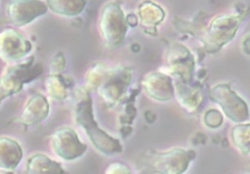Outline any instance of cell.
Returning <instances> with one entry per match:
<instances>
[{
	"mask_svg": "<svg viewBox=\"0 0 250 174\" xmlns=\"http://www.w3.org/2000/svg\"><path fill=\"white\" fill-rule=\"evenodd\" d=\"M210 96L231 121L238 124L244 123L250 117L248 104L227 84H219L213 87Z\"/></svg>",
	"mask_w": 250,
	"mask_h": 174,
	"instance_id": "cell-1",
	"label": "cell"
},
{
	"mask_svg": "<svg viewBox=\"0 0 250 174\" xmlns=\"http://www.w3.org/2000/svg\"><path fill=\"white\" fill-rule=\"evenodd\" d=\"M239 15H221L213 19L209 29L208 42L214 50H220L231 41L241 25Z\"/></svg>",
	"mask_w": 250,
	"mask_h": 174,
	"instance_id": "cell-2",
	"label": "cell"
},
{
	"mask_svg": "<svg viewBox=\"0 0 250 174\" xmlns=\"http://www.w3.org/2000/svg\"><path fill=\"white\" fill-rule=\"evenodd\" d=\"M194 156L192 151L183 149L170 150L156 157L153 162V171L158 174H184Z\"/></svg>",
	"mask_w": 250,
	"mask_h": 174,
	"instance_id": "cell-3",
	"label": "cell"
},
{
	"mask_svg": "<svg viewBox=\"0 0 250 174\" xmlns=\"http://www.w3.org/2000/svg\"><path fill=\"white\" fill-rule=\"evenodd\" d=\"M47 5L35 0L11 1L7 8V15L14 26H23L47 13Z\"/></svg>",
	"mask_w": 250,
	"mask_h": 174,
	"instance_id": "cell-4",
	"label": "cell"
},
{
	"mask_svg": "<svg viewBox=\"0 0 250 174\" xmlns=\"http://www.w3.org/2000/svg\"><path fill=\"white\" fill-rule=\"evenodd\" d=\"M32 50L30 42L14 29H7L0 33V58L5 61H17Z\"/></svg>",
	"mask_w": 250,
	"mask_h": 174,
	"instance_id": "cell-5",
	"label": "cell"
},
{
	"mask_svg": "<svg viewBox=\"0 0 250 174\" xmlns=\"http://www.w3.org/2000/svg\"><path fill=\"white\" fill-rule=\"evenodd\" d=\"M52 147L54 152L64 160H74L81 156L86 150V145L79 140L77 133L70 128L57 130L52 135Z\"/></svg>",
	"mask_w": 250,
	"mask_h": 174,
	"instance_id": "cell-6",
	"label": "cell"
},
{
	"mask_svg": "<svg viewBox=\"0 0 250 174\" xmlns=\"http://www.w3.org/2000/svg\"><path fill=\"white\" fill-rule=\"evenodd\" d=\"M90 114L79 115L78 121L85 129L95 147L106 154L120 152L122 150L120 142L98 128Z\"/></svg>",
	"mask_w": 250,
	"mask_h": 174,
	"instance_id": "cell-7",
	"label": "cell"
},
{
	"mask_svg": "<svg viewBox=\"0 0 250 174\" xmlns=\"http://www.w3.org/2000/svg\"><path fill=\"white\" fill-rule=\"evenodd\" d=\"M23 155L18 141L8 137H0V170L12 171L19 166Z\"/></svg>",
	"mask_w": 250,
	"mask_h": 174,
	"instance_id": "cell-8",
	"label": "cell"
},
{
	"mask_svg": "<svg viewBox=\"0 0 250 174\" xmlns=\"http://www.w3.org/2000/svg\"><path fill=\"white\" fill-rule=\"evenodd\" d=\"M49 105L47 99L41 95H35L26 102L20 122L26 126H32L43 121L47 117Z\"/></svg>",
	"mask_w": 250,
	"mask_h": 174,
	"instance_id": "cell-9",
	"label": "cell"
},
{
	"mask_svg": "<svg viewBox=\"0 0 250 174\" xmlns=\"http://www.w3.org/2000/svg\"><path fill=\"white\" fill-rule=\"evenodd\" d=\"M26 83H29V81L25 74L23 75L20 64L7 69L5 74L0 77V102L19 92Z\"/></svg>",
	"mask_w": 250,
	"mask_h": 174,
	"instance_id": "cell-10",
	"label": "cell"
},
{
	"mask_svg": "<svg viewBox=\"0 0 250 174\" xmlns=\"http://www.w3.org/2000/svg\"><path fill=\"white\" fill-rule=\"evenodd\" d=\"M27 174H67L61 164L53 161L44 154L32 155L26 163Z\"/></svg>",
	"mask_w": 250,
	"mask_h": 174,
	"instance_id": "cell-11",
	"label": "cell"
},
{
	"mask_svg": "<svg viewBox=\"0 0 250 174\" xmlns=\"http://www.w3.org/2000/svg\"><path fill=\"white\" fill-rule=\"evenodd\" d=\"M231 139L243 155H250V123H241L231 129Z\"/></svg>",
	"mask_w": 250,
	"mask_h": 174,
	"instance_id": "cell-12",
	"label": "cell"
},
{
	"mask_svg": "<svg viewBox=\"0 0 250 174\" xmlns=\"http://www.w3.org/2000/svg\"><path fill=\"white\" fill-rule=\"evenodd\" d=\"M205 122L210 128H218L223 123V114L216 109H211L206 113L205 116Z\"/></svg>",
	"mask_w": 250,
	"mask_h": 174,
	"instance_id": "cell-13",
	"label": "cell"
},
{
	"mask_svg": "<svg viewBox=\"0 0 250 174\" xmlns=\"http://www.w3.org/2000/svg\"><path fill=\"white\" fill-rule=\"evenodd\" d=\"M106 174H132L127 166L121 163H114L109 165Z\"/></svg>",
	"mask_w": 250,
	"mask_h": 174,
	"instance_id": "cell-14",
	"label": "cell"
},
{
	"mask_svg": "<svg viewBox=\"0 0 250 174\" xmlns=\"http://www.w3.org/2000/svg\"><path fill=\"white\" fill-rule=\"evenodd\" d=\"M0 174H15L12 171H2L1 170L0 171Z\"/></svg>",
	"mask_w": 250,
	"mask_h": 174,
	"instance_id": "cell-15",
	"label": "cell"
}]
</instances>
